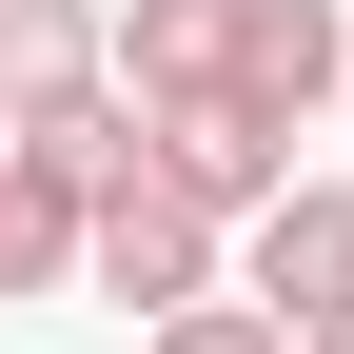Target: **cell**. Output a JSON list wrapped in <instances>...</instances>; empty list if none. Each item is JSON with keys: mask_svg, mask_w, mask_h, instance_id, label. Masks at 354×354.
<instances>
[{"mask_svg": "<svg viewBox=\"0 0 354 354\" xmlns=\"http://www.w3.org/2000/svg\"><path fill=\"white\" fill-rule=\"evenodd\" d=\"M216 295L276 335H354V177H276V197L216 236Z\"/></svg>", "mask_w": 354, "mask_h": 354, "instance_id": "6da1fadb", "label": "cell"}, {"mask_svg": "<svg viewBox=\"0 0 354 354\" xmlns=\"http://www.w3.org/2000/svg\"><path fill=\"white\" fill-rule=\"evenodd\" d=\"M79 295H118V315H197V295H216V216H177L158 197V177H138V197H99V216H79Z\"/></svg>", "mask_w": 354, "mask_h": 354, "instance_id": "7a4b0ae2", "label": "cell"}, {"mask_svg": "<svg viewBox=\"0 0 354 354\" xmlns=\"http://www.w3.org/2000/svg\"><path fill=\"white\" fill-rule=\"evenodd\" d=\"M138 177H158L177 216H216V236H236V216L295 177V138H276V118H236V99H177V118H138Z\"/></svg>", "mask_w": 354, "mask_h": 354, "instance_id": "3957f363", "label": "cell"}, {"mask_svg": "<svg viewBox=\"0 0 354 354\" xmlns=\"http://www.w3.org/2000/svg\"><path fill=\"white\" fill-rule=\"evenodd\" d=\"M99 79H118L138 118L236 99V0H118V20H99Z\"/></svg>", "mask_w": 354, "mask_h": 354, "instance_id": "277c9868", "label": "cell"}, {"mask_svg": "<svg viewBox=\"0 0 354 354\" xmlns=\"http://www.w3.org/2000/svg\"><path fill=\"white\" fill-rule=\"evenodd\" d=\"M354 79V20L335 0H236V118H276V138H315Z\"/></svg>", "mask_w": 354, "mask_h": 354, "instance_id": "5b68a950", "label": "cell"}, {"mask_svg": "<svg viewBox=\"0 0 354 354\" xmlns=\"http://www.w3.org/2000/svg\"><path fill=\"white\" fill-rule=\"evenodd\" d=\"M99 99V0H0V138Z\"/></svg>", "mask_w": 354, "mask_h": 354, "instance_id": "8992f818", "label": "cell"}, {"mask_svg": "<svg viewBox=\"0 0 354 354\" xmlns=\"http://www.w3.org/2000/svg\"><path fill=\"white\" fill-rule=\"evenodd\" d=\"M20 158L59 177L79 216H99V197H138V99H118V79H99V99H59V118H20Z\"/></svg>", "mask_w": 354, "mask_h": 354, "instance_id": "52a82bcc", "label": "cell"}, {"mask_svg": "<svg viewBox=\"0 0 354 354\" xmlns=\"http://www.w3.org/2000/svg\"><path fill=\"white\" fill-rule=\"evenodd\" d=\"M0 295H79V197L0 138Z\"/></svg>", "mask_w": 354, "mask_h": 354, "instance_id": "ba28073f", "label": "cell"}, {"mask_svg": "<svg viewBox=\"0 0 354 354\" xmlns=\"http://www.w3.org/2000/svg\"><path fill=\"white\" fill-rule=\"evenodd\" d=\"M138 354H295V335H276V315H236V295H197V315H158Z\"/></svg>", "mask_w": 354, "mask_h": 354, "instance_id": "9c48e42d", "label": "cell"}, {"mask_svg": "<svg viewBox=\"0 0 354 354\" xmlns=\"http://www.w3.org/2000/svg\"><path fill=\"white\" fill-rule=\"evenodd\" d=\"M295 354H354V335H295Z\"/></svg>", "mask_w": 354, "mask_h": 354, "instance_id": "30bf717a", "label": "cell"}, {"mask_svg": "<svg viewBox=\"0 0 354 354\" xmlns=\"http://www.w3.org/2000/svg\"><path fill=\"white\" fill-rule=\"evenodd\" d=\"M335 99H354V79H335Z\"/></svg>", "mask_w": 354, "mask_h": 354, "instance_id": "8fae6325", "label": "cell"}]
</instances>
